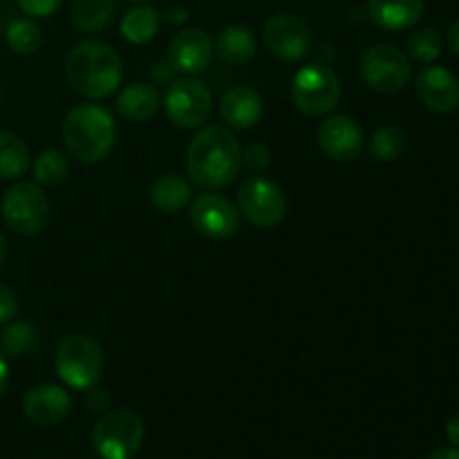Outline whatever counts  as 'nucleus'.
Returning a JSON list of instances; mask_svg holds the SVG:
<instances>
[{"instance_id":"nucleus-11","label":"nucleus","mask_w":459,"mask_h":459,"mask_svg":"<svg viewBox=\"0 0 459 459\" xmlns=\"http://www.w3.org/2000/svg\"><path fill=\"white\" fill-rule=\"evenodd\" d=\"M264 45L282 61H300L314 48V36L307 22L294 13H273L263 27Z\"/></svg>"},{"instance_id":"nucleus-7","label":"nucleus","mask_w":459,"mask_h":459,"mask_svg":"<svg viewBox=\"0 0 459 459\" xmlns=\"http://www.w3.org/2000/svg\"><path fill=\"white\" fill-rule=\"evenodd\" d=\"M291 101L307 117L330 115L341 101V79L321 63L300 67L291 81Z\"/></svg>"},{"instance_id":"nucleus-24","label":"nucleus","mask_w":459,"mask_h":459,"mask_svg":"<svg viewBox=\"0 0 459 459\" xmlns=\"http://www.w3.org/2000/svg\"><path fill=\"white\" fill-rule=\"evenodd\" d=\"M40 343V334L31 323L16 321L9 323L0 332V352L7 359H22L34 352Z\"/></svg>"},{"instance_id":"nucleus-32","label":"nucleus","mask_w":459,"mask_h":459,"mask_svg":"<svg viewBox=\"0 0 459 459\" xmlns=\"http://www.w3.org/2000/svg\"><path fill=\"white\" fill-rule=\"evenodd\" d=\"M242 164H247L254 170H263L269 166V151L263 143H254V146L247 148V152H242Z\"/></svg>"},{"instance_id":"nucleus-38","label":"nucleus","mask_w":459,"mask_h":459,"mask_svg":"<svg viewBox=\"0 0 459 459\" xmlns=\"http://www.w3.org/2000/svg\"><path fill=\"white\" fill-rule=\"evenodd\" d=\"M170 22H182V21H186V12H184V9H170Z\"/></svg>"},{"instance_id":"nucleus-9","label":"nucleus","mask_w":459,"mask_h":459,"mask_svg":"<svg viewBox=\"0 0 459 459\" xmlns=\"http://www.w3.org/2000/svg\"><path fill=\"white\" fill-rule=\"evenodd\" d=\"M164 110L178 128H200L213 110V94L204 81L195 76H182V79H175L166 90Z\"/></svg>"},{"instance_id":"nucleus-18","label":"nucleus","mask_w":459,"mask_h":459,"mask_svg":"<svg viewBox=\"0 0 459 459\" xmlns=\"http://www.w3.org/2000/svg\"><path fill=\"white\" fill-rule=\"evenodd\" d=\"M368 16L379 30H411L424 16V0H368Z\"/></svg>"},{"instance_id":"nucleus-10","label":"nucleus","mask_w":459,"mask_h":459,"mask_svg":"<svg viewBox=\"0 0 459 459\" xmlns=\"http://www.w3.org/2000/svg\"><path fill=\"white\" fill-rule=\"evenodd\" d=\"M238 211L254 227H276L287 215V197L272 179L249 178L238 191Z\"/></svg>"},{"instance_id":"nucleus-26","label":"nucleus","mask_w":459,"mask_h":459,"mask_svg":"<svg viewBox=\"0 0 459 459\" xmlns=\"http://www.w3.org/2000/svg\"><path fill=\"white\" fill-rule=\"evenodd\" d=\"M70 173V164H67V155L58 148H48L40 152L34 161V179L39 186H61Z\"/></svg>"},{"instance_id":"nucleus-3","label":"nucleus","mask_w":459,"mask_h":459,"mask_svg":"<svg viewBox=\"0 0 459 459\" xmlns=\"http://www.w3.org/2000/svg\"><path fill=\"white\" fill-rule=\"evenodd\" d=\"M65 76L67 83L81 97L103 99L110 97L119 88L124 63L110 45L99 43V40H83L67 54Z\"/></svg>"},{"instance_id":"nucleus-34","label":"nucleus","mask_w":459,"mask_h":459,"mask_svg":"<svg viewBox=\"0 0 459 459\" xmlns=\"http://www.w3.org/2000/svg\"><path fill=\"white\" fill-rule=\"evenodd\" d=\"M446 437L453 446L459 448V415H453L451 420L446 421Z\"/></svg>"},{"instance_id":"nucleus-25","label":"nucleus","mask_w":459,"mask_h":459,"mask_svg":"<svg viewBox=\"0 0 459 459\" xmlns=\"http://www.w3.org/2000/svg\"><path fill=\"white\" fill-rule=\"evenodd\" d=\"M30 169V151L18 134L0 130V178L16 179Z\"/></svg>"},{"instance_id":"nucleus-29","label":"nucleus","mask_w":459,"mask_h":459,"mask_svg":"<svg viewBox=\"0 0 459 459\" xmlns=\"http://www.w3.org/2000/svg\"><path fill=\"white\" fill-rule=\"evenodd\" d=\"M442 34H439L437 30H433V27H424V30L412 31L406 40L408 56L421 63H433L435 58L442 54Z\"/></svg>"},{"instance_id":"nucleus-1","label":"nucleus","mask_w":459,"mask_h":459,"mask_svg":"<svg viewBox=\"0 0 459 459\" xmlns=\"http://www.w3.org/2000/svg\"><path fill=\"white\" fill-rule=\"evenodd\" d=\"M242 148L236 134L224 126H204L186 148V170L202 188H224L242 170Z\"/></svg>"},{"instance_id":"nucleus-28","label":"nucleus","mask_w":459,"mask_h":459,"mask_svg":"<svg viewBox=\"0 0 459 459\" xmlns=\"http://www.w3.org/2000/svg\"><path fill=\"white\" fill-rule=\"evenodd\" d=\"M4 39L16 54H34L43 43V31L31 18H16L9 22Z\"/></svg>"},{"instance_id":"nucleus-40","label":"nucleus","mask_w":459,"mask_h":459,"mask_svg":"<svg viewBox=\"0 0 459 459\" xmlns=\"http://www.w3.org/2000/svg\"><path fill=\"white\" fill-rule=\"evenodd\" d=\"M133 3H152V0H133Z\"/></svg>"},{"instance_id":"nucleus-33","label":"nucleus","mask_w":459,"mask_h":459,"mask_svg":"<svg viewBox=\"0 0 459 459\" xmlns=\"http://www.w3.org/2000/svg\"><path fill=\"white\" fill-rule=\"evenodd\" d=\"M110 403H112V397L108 394V390L103 388H88V406L90 411L94 412H108L110 411Z\"/></svg>"},{"instance_id":"nucleus-16","label":"nucleus","mask_w":459,"mask_h":459,"mask_svg":"<svg viewBox=\"0 0 459 459\" xmlns=\"http://www.w3.org/2000/svg\"><path fill=\"white\" fill-rule=\"evenodd\" d=\"M417 97L435 112H451L459 108V79L442 65H429L417 74Z\"/></svg>"},{"instance_id":"nucleus-15","label":"nucleus","mask_w":459,"mask_h":459,"mask_svg":"<svg viewBox=\"0 0 459 459\" xmlns=\"http://www.w3.org/2000/svg\"><path fill=\"white\" fill-rule=\"evenodd\" d=\"M72 399L65 388L54 384L36 385L22 397V412L36 426H56L70 415Z\"/></svg>"},{"instance_id":"nucleus-39","label":"nucleus","mask_w":459,"mask_h":459,"mask_svg":"<svg viewBox=\"0 0 459 459\" xmlns=\"http://www.w3.org/2000/svg\"><path fill=\"white\" fill-rule=\"evenodd\" d=\"M4 255H7V242H4L3 233H0V264H3Z\"/></svg>"},{"instance_id":"nucleus-22","label":"nucleus","mask_w":459,"mask_h":459,"mask_svg":"<svg viewBox=\"0 0 459 459\" xmlns=\"http://www.w3.org/2000/svg\"><path fill=\"white\" fill-rule=\"evenodd\" d=\"M151 202L161 213H178L191 202V182L178 173H166L151 186Z\"/></svg>"},{"instance_id":"nucleus-14","label":"nucleus","mask_w":459,"mask_h":459,"mask_svg":"<svg viewBox=\"0 0 459 459\" xmlns=\"http://www.w3.org/2000/svg\"><path fill=\"white\" fill-rule=\"evenodd\" d=\"M215 54V45L211 43V36L204 30H182L175 34L169 45V65L184 74H197L211 65Z\"/></svg>"},{"instance_id":"nucleus-37","label":"nucleus","mask_w":459,"mask_h":459,"mask_svg":"<svg viewBox=\"0 0 459 459\" xmlns=\"http://www.w3.org/2000/svg\"><path fill=\"white\" fill-rule=\"evenodd\" d=\"M448 45H451L453 52L459 56V21H455L448 27Z\"/></svg>"},{"instance_id":"nucleus-27","label":"nucleus","mask_w":459,"mask_h":459,"mask_svg":"<svg viewBox=\"0 0 459 459\" xmlns=\"http://www.w3.org/2000/svg\"><path fill=\"white\" fill-rule=\"evenodd\" d=\"M370 152L379 161H397L406 152V133L394 124L381 126L372 134Z\"/></svg>"},{"instance_id":"nucleus-36","label":"nucleus","mask_w":459,"mask_h":459,"mask_svg":"<svg viewBox=\"0 0 459 459\" xmlns=\"http://www.w3.org/2000/svg\"><path fill=\"white\" fill-rule=\"evenodd\" d=\"M429 459H459V448L448 446V448H437L429 455Z\"/></svg>"},{"instance_id":"nucleus-13","label":"nucleus","mask_w":459,"mask_h":459,"mask_svg":"<svg viewBox=\"0 0 459 459\" xmlns=\"http://www.w3.org/2000/svg\"><path fill=\"white\" fill-rule=\"evenodd\" d=\"M318 146L330 160L339 164H350L359 160L363 151V130L352 117L332 115L318 126Z\"/></svg>"},{"instance_id":"nucleus-5","label":"nucleus","mask_w":459,"mask_h":459,"mask_svg":"<svg viewBox=\"0 0 459 459\" xmlns=\"http://www.w3.org/2000/svg\"><path fill=\"white\" fill-rule=\"evenodd\" d=\"M143 420L133 408L103 412L92 430V448L101 459H133L143 442Z\"/></svg>"},{"instance_id":"nucleus-19","label":"nucleus","mask_w":459,"mask_h":459,"mask_svg":"<svg viewBox=\"0 0 459 459\" xmlns=\"http://www.w3.org/2000/svg\"><path fill=\"white\" fill-rule=\"evenodd\" d=\"M160 110V92L151 83H130L117 97V112L130 124H146Z\"/></svg>"},{"instance_id":"nucleus-31","label":"nucleus","mask_w":459,"mask_h":459,"mask_svg":"<svg viewBox=\"0 0 459 459\" xmlns=\"http://www.w3.org/2000/svg\"><path fill=\"white\" fill-rule=\"evenodd\" d=\"M18 314V296L12 287L0 282V325L12 321Z\"/></svg>"},{"instance_id":"nucleus-23","label":"nucleus","mask_w":459,"mask_h":459,"mask_svg":"<svg viewBox=\"0 0 459 459\" xmlns=\"http://www.w3.org/2000/svg\"><path fill=\"white\" fill-rule=\"evenodd\" d=\"M160 21L161 18L157 9L148 7V4H139V7L126 12V16L121 18V34L128 43L143 45L155 39L157 30H160Z\"/></svg>"},{"instance_id":"nucleus-30","label":"nucleus","mask_w":459,"mask_h":459,"mask_svg":"<svg viewBox=\"0 0 459 459\" xmlns=\"http://www.w3.org/2000/svg\"><path fill=\"white\" fill-rule=\"evenodd\" d=\"M18 4H21V9L30 18H45L58 12L63 0H18Z\"/></svg>"},{"instance_id":"nucleus-2","label":"nucleus","mask_w":459,"mask_h":459,"mask_svg":"<svg viewBox=\"0 0 459 459\" xmlns=\"http://www.w3.org/2000/svg\"><path fill=\"white\" fill-rule=\"evenodd\" d=\"M61 137L70 157L81 164H99L115 148L117 121L108 108L81 103L63 119Z\"/></svg>"},{"instance_id":"nucleus-12","label":"nucleus","mask_w":459,"mask_h":459,"mask_svg":"<svg viewBox=\"0 0 459 459\" xmlns=\"http://www.w3.org/2000/svg\"><path fill=\"white\" fill-rule=\"evenodd\" d=\"M191 222L211 240H227L240 229V211L220 193H200L191 204Z\"/></svg>"},{"instance_id":"nucleus-6","label":"nucleus","mask_w":459,"mask_h":459,"mask_svg":"<svg viewBox=\"0 0 459 459\" xmlns=\"http://www.w3.org/2000/svg\"><path fill=\"white\" fill-rule=\"evenodd\" d=\"M0 213L13 233L36 236L48 229L49 218H52V202L39 184L18 182L4 193Z\"/></svg>"},{"instance_id":"nucleus-35","label":"nucleus","mask_w":459,"mask_h":459,"mask_svg":"<svg viewBox=\"0 0 459 459\" xmlns=\"http://www.w3.org/2000/svg\"><path fill=\"white\" fill-rule=\"evenodd\" d=\"M7 385H9V363H7V357L0 352V397L4 394Z\"/></svg>"},{"instance_id":"nucleus-20","label":"nucleus","mask_w":459,"mask_h":459,"mask_svg":"<svg viewBox=\"0 0 459 459\" xmlns=\"http://www.w3.org/2000/svg\"><path fill=\"white\" fill-rule=\"evenodd\" d=\"M215 52L220 54L224 63L231 65H245L258 52V43L255 36L251 34L249 27L242 25H229L220 31L218 43H215Z\"/></svg>"},{"instance_id":"nucleus-4","label":"nucleus","mask_w":459,"mask_h":459,"mask_svg":"<svg viewBox=\"0 0 459 459\" xmlns=\"http://www.w3.org/2000/svg\"><path fill=\"white\" fill-rule=\"evenodd\" d=\"M54 366L63 384L72 390H88L101 379L106 359L97 339L88 334H70L56 348Z\"/></svg>"},{"instance_id":"nucleus-17","label":"nucleus","mask_w":459,"mask_h":459,"mask_svg":"<svg viewBox=\"0 0 459 459\" xmlns=\"http://www.w3.org/2000/svg\"><path fill=\"white\" fill-rule=\"evenodd\" d=\"M220 115L224 124L233 130H249L258 126L264 115V101L258 90L247 88V85H236L229 90L220 103Z\"/></svg>"},{"instance_id":"nucleus-8","label":"nucleus","mask_w":459,"mask_h":459,"mask_svg":"<svg viewBox=\"0 0 459 459\" xmlns=\"http://www.w3.org/2000/svg\"><path fill=\"white\" fill-rule=\"evenodd\" d=\"M363 81L381 94L402 92L412 79V63L403 49L394 45H372L359 61Z\"/></svg>"},{"instance_id":"nucleus-21","label":"nucleus","mask_w":459,"mask_h":459,"mask_svg":"<svg viewBox=\"0 0 459 459\" xmlns=\"http://www.w3.org/2000/svg\"><path fill=\"white\" fill-rule=\"evenodd\" d=\"M115 0H72L70 3V22L79 31H88V34L106 30L115 21Z\"/></svg>"}]
</instances>
